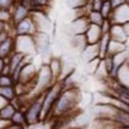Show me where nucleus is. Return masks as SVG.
<instances>
[{
  "label": "nucleus",
  "instance_id": "f257e3e1",
  "mask_svg": "<svg viewBox=\"0 0 129 129\" xmlns=\"http://www.w3.org/2000/svg\"><path fill=\"white\" fill-rule=\"evenodd\" d=\"M80 99H81V93H80L79 87L62 91L60 97L57 98L54 108H53L50 117L67 116L69 112H72L78 106Z\"/></svg>",
  "mask_w": 129,
  "mask_h": 129
},
{
  "label": "nucleus",
  "instance_id": "f03ea898",
  "mask_svg": "<svg viewBox=\"0 0 129 129\" xmlns=\"http://www.w3.org/2000/svg\"><path fill=\"white\" fill-rule=\"evenodd\" d=\"M63 90L61 87V84L57 83L53 84L50 87L43 93V108H42V121H47L51 116L53 108L55 105L57 98L60 97L61 92Z\"/></svg>",
  "mask_w": 129,
  "mask_h": 129
},
{
  "label": "nucleus",
  "instance_id": "7ed1b4c3",
  "mask_svg": "<svg viewBox=\"0 0 129 129\" xmlns=\"http://www.w3.org/2000/svg\"><path fill=\"white\" fill-rule=\"evenodd\" d=\"M42 108H43V93L34 97L28 108L24 111L28 127H34L43 122L42 121Z\"/></svg>",
  "mask_w": 129,
  "mask_h": 129
},
{
  "label": "nucleus",
  "instance_id": "20e7f679",
  "mask_svg": "<svg viewBox=\"0 0 129 129\" xmlns=\"http://www.w3.org/2000/svg\"><path fill=\"white\" fill-rule=\"evenodd\" d=\"M53 84H55V83H54L51 72H50V69H49V66H48V63H42L41 67H38V71H37L35 96L44 93Z\"/></svg>",
  "mask_w": 129,
  "mask_h": 129
},
{
  "label": "nucleus",
  "instance_id": "39448f33",
  "mask_svg": "<svg viewBox=\"0 0 129 129\" xmlns=\"http://www.w3.org/2000/svg\"><path fill=\"white\" fill-rule=\"evenodd\" d=\"M35 44H36L37 55L42 57L50 56L51 48H53V38L49 32H36L34 35Z\"/></svg>",
  "mask_w": 129,
  "mask_h": 129
},
{
  "label": "nucleus",
  "instance_id": "423d86ee",
  "mask_svg": "<svg viewBox=\"0 0 129 129\" xmlns=\"http://www.w3.org/2000/svg\"><path fill=\"white\" fill-rule=\"evenodd\" d=\"M14 48H16V51L22 53L25 56L35 57V55H37L34 36H16L14 37Z\"/></svg>",
  "mask_w": 129,
  "mask_h": 129
},
{
  "label": "nucleus",
  "instance_id": "0eeeda50",
  "mask_svg": "<svg viewBox=\"0 0 129 129\" xmlns=\"http://www.w3.org/2000/svg\"><path fill=\"white\" fill-rule=\"evenodd\" d=\"M31 18L35 22V25L37 28V32H49L53 28V22L48 17V14L43 10H35L31 11Z\"/></svg>",
  "mask_w": 129,
  "mask_h": 129
},
{
  "label": "nucleus",
  "instance_id": "6e6552de",
  "mask_svg": "<svg viewBox=\"0 0 129 129\" xmlns=\"http://www.w3.org/2000/svg\"><path fill=\"white\" fill-rule=\"evenodd\" d=\"M37 32V28L35 25L31 16L26 19L22 20L20 23L14 25V37L16 36H34Z\"/></svg>",
  "mask_w": 129,
  "mask_h": 129
},
{
  "label": "nucleus",
  "instance_id": "1a4fd4ad",
  "mask_svg": "<svg viewBox=\"0 0 129 129\" xmlns=\"http://www.w3.org/2000/svg\"><path fill=\"white\" fill-rule=\"evenodd\" d=\"M109 19L112 24L124 25L125 23H129V3H125L117 9H114Z\"/></svg>",
  "mask_w": 129,
  "mask_h": 129
},
{
  "label": "nucleus",
  "instance_id": "9d476101",
  "mask_svg": "<svg viewBox=\"0 0 129 129\" xmlns=\"http://www.w3.org/2000/svg\"><path fill=\"white\" fill-rule=\"evenodd\" d=\"M37 71L38 68L36 67V64L34 62H28L22 69V72L19 74L18 83L19 84H30L32 81H35V79L37 77Z\"/></svg>",
  "mask_w": 129,
  "mask_h": 129
},
{
  "label": "nucleus",
  "instance_id": "9b49d317",
  "mask_svg": "<svg viewBox=\"0 0 129 129\" xmlns=\"http://www.w3.org/2000/svg\"><path fill=\"white\" fill-rule=\"evenodd\" d=\"M48 66H49V69L51 72L54 83H57L62 78V73H63V63H62L61 56H50V59L48 61Z\"/></svg>",
  "mask_w": 129,
  "mask_h": 129
},
{
  "label": "nucleus",
  "instance_id": "f8f14e48",
  "mask_svg": "<svg viewBox=\"0 0 129 129\" xmlns=\"http://www.w3.org/2000/svg\"><path fill=\"white\" fill-rule=\"evenodd\" d=\"M11 12H12V24L16 25V24L20 23L22 20L24 19H26L28 17H30V14H31V11L28 10L26 7H24L22 4H17L13 6V9L11 10Z\"/></svg>",
  "mask_w": 129,
  "mask_h": 129
},
{
  "label": "nucleus",
  "instance_id": "ddd939ff",
  "mask_svg": "<svg viewBox=\"0 0 129 129\" xmlns=\"http://www.w3.org/2000/svg\"><path fill=\"white\" fill-rule=\"evenodd\" d=\"M103 32L99 25H94V24H90L87 30L85 32V37H86V42L87 44H97L101 41Z\"/></svg>",
  "mask_w": 129,
  "mask_h": 129
},
{
  "label": "nucleus",
  "instance_id": "4468645a",
  "mask_svg": "<svg viewBox=\"0 0 129 129\" xmlns=\"http://www.w3.org/2000/svg\"><path fill=\"white\" fill-rule=\"evenodd\" d=\"M79 57L86 63L88 61H92L97 57H99V49H98V43L97 44H87L80 51Z\"/></svg>",
  "mask_w": 129,
  "mask_h": 129
},
{
  "label": "nucleus",
  "instance_id": "2eb2a0df",
  "mask_svg": "<svg viewBox=\"0 0 129 129\" xmlns=\"http://www.w3.org/2000/svg\"><path fill=\"white\" fill-rule=\"evenodd\" d=\"M68 44L71 46L72 49L77 50L80 54V51L87 46L85 34L84 35H72V36H68Z\"/></svg>",
  "mask_w": 129,
  "mask_h": 129
},
{
  "label": "nucleus",
  "instance_id": "dca6fc26",
  "mask_svg": "<svg viewBox=\"0 0 129 129\" xmlns=\"http://www.w3.org/2000/svg\"><path fill=\"white\" fill-rule=\"evenodd\" d=\"M109 36H110L111 40L117 42H122V43H125L127 38H128L123 25H121V24H112L110 32H109Z\"/></svg>",
  "mask_w": 129,
  "mask_h": 129
},
{
  "label": "nucleus",
  "instance_id": "f3484780",
  "mask_svg": "<svg viewBox=\"0 0 129 129\" xmlns=\"http://www.w3.org/2000/svg\"><path fill=\"white\" fill-rule=\"evenodd\" d=\"M14 51H16V48H14V37H11L7 41H5L4 43L0 44V57L1 59L9 57Z\"/></svg>",
  "mask_w": 129,
  "mask_h": 129
},
{
  "label": "nucleus",
  "instance_id": "a211bd4d",
  "mask_svg": "<svg viewBox=\"0 0 129 129\" xmlns=\"http://www.w3.org/2000/svg\"><path fill=\"white\" fill-rule=\"evenodd\" d=\"M115 81H117L118 84L123 85V86L129 87V64L127 62L120 68L118 74H117V78H116Z\"/></svg>",
  "mask_w": 129,
  "mask_h": 129
},
{
  "label": "nucleus",
  "instance_id": "6ab92c4d",
  "mask_svg": "<svg viewBox=\"0 0 129 129\" xmlns=\"http://www.w3.org/2000/svg\"><path fill=\"white\" fill-rule=\"evenodd\" d=\"M127 48H125V44L122 43V42H117L114 41V40H110V43H109V48H108V55L114 56L116 54H120L122 51H125Z\"/></svg>",
  "mask_w": 129,
  "mask_h": 129
},
{
  "label": "nucleus",
  "instance_id": "aec40b11",
  "mask_svg": "<svg viewBox=\"0 0 129 129\" xmlns=\"http://www.w3.org/2000/svg\"><path fill=\"white\" fill-rule=\"evenodd\" d=\"M110 36L109 35H103L101 41L98 42V49H99V59H104L108 55V48L110 43Z\"/></svg>",
  "mask_w": 129,
  "mask_h": 129
},
{
  "label": "nucleus",
  "instance_id": "412c9836",
  "mask_svg": "<svg viewBox=\"0 0 129 129\" xmlns=\"http://www.w3.org/2000/svg\"><path fill=\"white\" fill-rule=\"evenodd\" d=\"M17 111V109L12 105V103L10 102L7 105L3 108L1 110H0V118H3V120H7V121H11L12 120V117H13L14 112Z\"/></svg>",
  "mask_w": 129,
  "mask_h": 129
},
{
  "label": "nucleus",
  "instance_id": "4be33fe9",
  "mask_svg": "<svg viewBox=\"0 0 129 129\" xmlns=\"http://www.w3.org/2000/svg\"><path fill=\"white\" fill-rule=\"evenodd\" d=\"M0 96H3L4 98H6L9 102H12L17 97V91L16 87L13 86H4V87H0Z\"/></svg>",
  "mask_w": 129,
  "mask_h": 129
},
{
  "label": "nucleus",
  "instance_id": "5701e85b",
  "mask_svg": "<svg viewBox=\"0 0 129 129\" xmlns=\"http://www.w3.org/2000/svg\"><path fill=\"white\" fill-rule=\"evenodd\" d=\"M12 123L14 124H18V125H22L24 128H28V124H26V117H25V112L23 110H17L14 112L13 117L11 120Z\"/></svg>",
  "mask_w": 129,
  "mask_h": 129
},
{
  "label": "nucleus",
  "instance_id": "b1692460",
  "mask_svg": "<svg viewBox=\"0 0 129 129\" xmlns=\"http://www.w3.org/2000/svg\"><path fill=\"white\" fill-rule=\"evenodd\" d=\"M87 19L90 24H94V25H99V26L104 22V18H103V16L99 11H91L87 16Z\"/></svg>",
  "mask_w": 129,
  "mask_h": 129
},
{
  "label": "nucleus",
  "instance_id": "393cba45",
  "mask_svg": "<svg viewBox=\"0 0 129 129\" xmlns=\"http://www.w3.org/2000/svg\"><path fill=\"white\" fill-rule=\"evenodd\" d=\"M90 3V0H66V6L69 10L81 9Z\"/></svg>",
  "mask_w": 129,
  "mask_h": 129
},
{
  "label": "nucleus",
  "instance_id": "a878e982",
  "mask_svg": "<svg viewBox=\"0 0 129 129\" xmlns=\"http://www.w3.org/2000/svg\"><path fill=\"white\" fill-rule=\"evenodd\" d=\"M101 61H102V59L97 57V59H94V60L86 62V63H85V71H86V73L87 74H93V75H94L97 68H98V66H99V63H101Z\"/></svg>",
  "mask_w": 129,
  "mask_h": 129
},
{
  "label": "nucleus",
  "instance_id": "bb28decb",
  "mask_svg": "<svg viewBox=\"0 0 129 129\" xmlns=\"http://www.w3.org/2000/svg\"><path fill=\"white\" fill-rule=\"evenodd\" d=\"M112 11H114V9H112V6H111V3L109 0H105V1L103 3V6H102V9L99 12L102 13V16H103L104 19H109L111 13H112Z\"/></svg>",
  "mask_w": 129,
  "mask_h": 129
},
{
  "label": "nucleus",
  "instance_id": "cd10ccee",
  "mask_svg": "<svg viewBox=\"0 0 129 129\" xmlns=\"http://www.w3.org/2000/svg\"><path fill=\"white\" fill-rule=\"evenodd\" d=\"M16 85L13 78L11 75H0V87H4V86H13Z\"/></svg>",
  "mask_w": 129,
  "mask_h": 129
},
{
  "label": "nucleus",
  "instance_id": "c85d7f7f",
  "mask_svg": "<svg viewBox=\"0 0 129 129\" xmlns=\"http://www.w3.org/2000/svg\"><path fill=\"white\" fill-rule=\"evenodd\" d=\"M0 22L12 23V12L10 10H0Z\"/></svg>",
  "mask_w": 129,
  "mask_h": 129
},
{
  "label": "nucleus",
  "instance_id": "c756f323",
  "mask_svg": "<svg viewBox=\"0 0 129 129\" xmlns=\"http://www.w3.org/2000/svg\"><path fill=\"white\" fill-rule=\"evenodd\" d=\"M51 0H32V4L35 6V10H43L44 7L50 6Z\"/></svg>",
  "mask_w": 129,
  "mask_h": 129
},
{
  "label": "nucleus",
  "instance_id": "7c9ffc66",
  "mask_svg": "<svg viewBox=\"0 0 129 129\" xmlns=\"http://www.w3.org/2000/svg\"><path fill=\"white\" fill-rule=\"evenodd\" d=\"M16 5L14 0H0V10H11Z\"/></svg>",
  "mask_w": 129,
  "mask_h": 129
},
{
  "label": "nucleus",
  "instance_id": "2f4dec72",
  "mask_svg": "<svg viewBox=\"0 0 129 129\" xmlns=\"http://www.w3.org/2000/svg\"><path fill=\"white\" fill-rule=\"evenodd\" d=\"M111 26H112V23L110 22V19H104V22H103L102 25H101V29H102L103 35H109Z\"/></svg>",
  "mask_w": 129,
  "mask_h": 129
},
{
  "label": "nucleus",
  "instance_id": "473e14b6",
  "mask_svg": "<svg viewBox=\"0 0 129 129\" xmlns=\"http://www.w3.org/2000/svg\"><path fill=\"white\" fill-rule=\"evenodd\" d=\"M104 0H90V5H91V10L92 11H101L102 6H103Z\"/></svg>",
  "mask_w": 129,
  "mask_h": 129
},
{
  "label": "nucleus",
  "instance_id": "72a5a7b5",
  "mask_svg": "<svg viewBox=\"0 0 129 129\" xmlns=\"http://www.w3.org/2000/svg\"><path fill=\"white\" fill-rule=\"evenodd\" d=\"M11 37H14L13 34L11 31H3L0 32V44L1 43H4L5 41H7L9 38H11Z\"/></svg>",
  "mask_w": 129,
  "mask_h": 129
},
{
  "label": "nucleus",
  "instance_id": "f704fd0d",
  "mask_svg": "<svg viewBox=\"0 0 129 129\" xmlns=\"http://www.w3.org/2000/svg\"><path fill=\"white\" fill-rule=\"evenodd\" d=\"M111 3V6H112V9H117V7H120L122 5H124L125 3H128V0H109Z\"/></svg>",
  "mask_w": 129,
  "mask_h": 129
},
{
  "label": "nucleus",
  "instance_id": "c9c22d12",
  "mask_svg": "<svg viewBox=\"0 0 129 129\" xmlns=\"http://www.w3.org/2000/svg\"><path fill=\"white\" fill-rule=\"evenodd\" d=\"M10 124H11V121H7V120H3V118H0V129H6Z\"/></svg>",
  "mask_w": 129,
  "mask_h": 129
},
{
  "label": "nucleus",
  "instance_id": "e433bc0d",
  "mask_svg": "<svg viewBox=\"0 0 129 129\" xmlns=\"http://www.w3.org/2000/svg\"><path fill=\"white\" fill-rule=\"evenodd\" d=\"M9 103H10V102L7 101L6 98H4V97H3V96H0V110H1L3 108H5V106L7 105Z\"/></svg>",
  "mask_w": 129,
  "mask_h": 129
},
{
  "label": "nucleus",
  "instance_id": "4c0bfd02",
  "mask_svg": "<svg viewBox=\"0 0 129 129\" xmlns=\"http://www.w3.org/2000/svg\"><path fill=\"white\" fill-rule=\"evenodd\" d=\"M5 68V60L0 57V75H3V72H4Z\"/></svg>",
  "mask_w": 129,
  "mask_h": 129
},
{
  "label": "nucleus",
  "instance_id": "58836bf2",
  "mask_svg": "<svg viewBox=\"0 0 129 129\" xmlns=\"http://www.w3.org/2000/svg\"><path fill=\"white\" fill-rule=\"evenodd\" d=\"M123 28H124V31H125V34H127V36H129V23H125L124 25H123Z\"/></svg>",
  "mask_w": 129,
  "mask_h": 129
},
{
  "label": "nucleus",
  "instance_id": "ea45409f",
  "mask_svg": "<svg viewBox=\"0 0 129 129\" xmlns=\"http://www.w3.org/2000/svg\"><path fill=\"white\" fill-rule=\"evenodd\" d=\"M125 48H127V50L129 51V36H128V38H127V41H125Z\"/></svg>",
  "mask_w": 129,
  "mask_h": 129
},
{
  "label": "nucleus",
  "instance_id": "a19ab883",
  "mask_svg": "<svg viewBox=\"0 0 129 129\" xmlns=\"http://www.w3.org/2000/svg\"><path fill=\"white\" fill-rule=\"evenodd\" d=\"M30 129H43V128H41V127H38V125H34V127H29Z\"/></svg>",
  "mask_w": 129,
  "mask_h": 129
},
{
  "label": "nucleus",
  "instance_id": "79ce46f5",
  "mask_svg": "<svg viewBox=\"0 0 129 129\" xmlns=\"http://www.w3.org/2000/svg\"><path fill=\"white\" fill-rule=\"evenodd\" d=\"M104 1H105V0H104Z\"/></svg>",
  "mask_w": 129,
  "mask_h": 129
}]
</instances>
